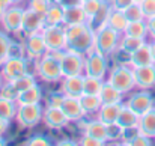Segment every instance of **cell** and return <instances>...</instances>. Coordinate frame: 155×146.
<instances>
[{
    "label": "cell",
    "mask_w": 155,
    "mask_h": 146,
    "mask_svg": "<svg viewBox=\"0 0 155 146\" xmlns=\"http://www.w3.org/2000/svg\"><path fill=\"white\" fill-rule=\"evenodd\" d=\"M104 86V80L91 77V75H83V94L86 95H100L101 89Z\"/></svg>",
    "instance_id": "obj_33"
},
{
    "label": "cell",
    "mask_w": 155,
    "mask_h": 146,
    "mask_svg": "<svg viewBox=\"0 0 155 146\" xmlns=\"http://www.w3.org/2000/svg\"><path fill=\"white\" fill-rule=\"evenodd\" d=\"M134 0H110V5L114 11H125L130 5H133Z\"/></svg>",
    "instance_id": "obj_45"
},
{
    "label": "cell",
    "mask_w": 155,
    "mask_h": 146,
    "mask_svg": "<svg viewBox=\"0 0 155 146\" xmlns=\"http://www.w3.org/2000/svg\"><path fill=\"white\" fill-rule=\"evenodd\" d=\"M120 33L111 29L110 26H103L101 29L95 30V50L103 53L105 56L113 54L116 50L119 48L120 42Z\"/></svg>",
    "instance_id": "obj_3"
},
{
    "label": "cell",
    "mask_w": 155,
    "mask_h": 146,
    "mask_svg": "<svg viewBox=\"0 0 155 146\" xmlns=\"http://www.w3.org/2000/svg\"><path fill=\"white\" fill-rule=\"evenodd\" d=\"M83 127H84V134L92 136V137L101 140L104 143L108 142V140H107V125H105L104 122H101L100 119L89 121V122H86Z\"/></svg>",
    "instance_id": "obj_23"
},
{
    "label": "cell",
    "mask_w": 155,
    "mask_h": 146,
    "mask_svg": "<svg viewBox=\"0 0 155 146\" xmlns=\"http://www.w3.org/2000/svg\"><path fill=\"white\" fill-rule=\"evenodd\" d=\"M108 72V63H107V56L92 50L89 54L84 56V75L97 77L104 80Z\"/></svg>",
    "instance_id": "obj_6"
},
{
    "label": "cell",
    "mask_w": 155,
    "mask_h": 146,
    "mask_svg": "<svg viewBox=\"0 0 155 146\" xmlns=\"http://www.w3.org/2000/svg\"><path fill=\"white\" fill-rule=\"evenodd\" d=\"M62 99H63L62 92H60V94H53L51 97L48 98V105H56V107H60Z\"/></svg>",
    "instance_id": "obj_47"
},
{
    "label": "cell",
    "mask_w": 155,
    "mask_h": 146,
    "mask_svg": "<svg viewBox=\"0 0 155 146\" xmlns=\"http://www.w3.org/2000/svg\"><path fill=\"white\" fill-rule=\"evenodd\" d=\"M8 5H17V3H20L21 0H5Z\"/></svg>",
    "instance_id": "obj_53"
},
{
    "label": "cell",
    "mask_w": 155,
    "mask_h": 146,
    "mask_svg": "<svg viewBox=\"0 0 155 146\" xmlns=\"http://www.w3.org/2000/svg\"><path fill=\"white\" fill-rule=\"evenodd\" d=\"M53 0H29V9L45 15V12L48 11V8L51 6Z\"/></svg>",
    "instance_id": "obj_39"
},
{
    "label": "cell",
    "mask_w": 155,
    "mask_h": 146,
    "mask_svg": "<svg viewBox=\"0 0 155 146\" xmlns=\"http://www.w3.org/2000/svg\"><path fill=\"white\" fill-rule=\"evenodd\" d=\"M101 3H103V0H86V2L81 3V8H83V11H84L87 20L92 18V17L98 12V9L101 8Z\"/></svg>",
    "instance_id": "obj_38"
},
{
    "label": "cell",
    "mask_w": 155,
    "mask_h": 146,
    "mask_svg": "<svg viewBox=\"0 0 155 146\" xmlns=\"http://www.w3.org/2000/svg\"><path fill=\"white\" fill-rule=\"evenodd\" d=\"M9 85H11V88L15 91V94H17V97H18V94H21V92H24L26 89H29L30 86H33V85H36V78H35V75H32V74H24V75H21V77H18V78H15V80H12V81H8Z\"/></svg>",
    "instance_id": "obj_32"
},
{
    "label": "cell",
    "mask_w": 155,
    "mask_h": 146,
    "mask_svg": "<svg viewBox=\"0 0 155 146\" xmlns=\"http://www.w3.org/2000/svg\"><path fill=\"white\" fill-rule=\"evenodd\" d=\"M154 139H155V137H154Z\"/></svg>",
    "instance_id": "obj_58"
},
{
    "label": "cell",
    "mask_w": 155,
    "mask_h": 146,
    "mask_svg": "<svg viewBox=\"0 0 155 146\" xmlns=\"http://www.w3.org/2000/svg\"><path fill=\"white\" fill-rule=\"evenodd\" d=\"M17 107L18 104L15 102V99L6 98L0 95V118L11 122L15 119V113H17Z\"/></svg>",
    "instance_id": "obj_27"
},
{
    "label": "cell",
    "mask_w": 155,
    "mask_h": 146,
    "mask_svg": "<svg viewBox=\"0 0 155 146\" xmlns=\"http://www.w3.org/2000/svg\"><path fill=\"white\" fill-rule=\"evenodd\" d=\"M155 59L152 56V50L149 42H145L140 48H137L134 53L128 54V65H131L133 68L137 66H145V65H154Z\"/></svg>",
    "instance_id": "obj_17"
},
{
    "label": "cell",
    "mask_w": 155,
    "mask_h": 146,
    "mask_svg": "<svg viewBox=\"0 0 155 146\" xmlns=\"http://www.w3.org/2000/svg\"><path fill=\"white\" fill-rule=\"evenodd\" d=\"M45 27V21H44V15L38 14L32 9H24V15H23V23H21V33L26 36L35 35V33H41V30Z\"/></svg>",
    "instance_id": "obj_11"
},
{
    "label": "cell",
    "mask_w": 155,
    "mask_h": 146,
    "mask_svg": "<svg viewBox=\"0 0 155 146\" xmlns=\"http://www.w3.org/2000/svg\"><path fill=\"white\" fill-rule=\"evenodd\" d=\"M60 68L63 77L84 75V56L71 50H65L60 57Z\"/></svg>",
    "instance_id": "obj_7"
},
{
    "label": "cell",
    "mask_w": 155,
    "mask_h": 146,
    "mask_svg": "<svg viewBox=\"0 0 155 146\" xmlns=\"http://www.w3.org/2000/svg\"><path fill=\"white\" fill-rule=\"evenodd\" d=\"M63 51H47L41 59L36 60V74L41 80L47 83L62 81L63 74L60 68V57Z\"/></svg>",
    "instance_id": "obj_1"
},
{
    "label": "cell",
    "mask_w": 155,
    "mask_h": 146,
    "mask_svg": "<svg viewBox=\"0 0 155 146\" xmlns=\"http://www.w3.org/2000/svg\"><path fill=\"white\" fill-rule=\"evenodd\" d=\"M80 104L83 107L84 114H95L100 110V107L103 105V101H101L100 95H86V94H83L80 97Z\"/></svg>",
    "instance_id": "obj_29"
},
{
    "label": "cell",
    "mask_w": 155,
    "mask_h": 146,
    "mask_svg": "<svg viewBox=\"0 0 155 146\" xmlns=\"http://www.w3.org/2000/svg\"><path fill=\"white\" fill-rule=\"evenodd\" d=\"M57 145L59 146H63V145H77V143H75V142H74V140H62V142H59V143H57Z\"/></svg>",
    "instance_id": "obj_51"
},
{
    "label": "cell",
    "mask_w": 155,
    "mask_h": 146,
    "mask_svg": "<svg viewBox=\"0 0 155 146\" xmlns=\"http://www.w3.org/2000/svg\"><path fill=\"white\" fill-rule=\"evenodd\" d=\"M57 5H60L62 8H71V6H80L83 3V0H54Z\"/></svg>",
    "instance_id": "obj_46"
},
{
    "label": "cell",
    "mask_w": 155,
    "mask_h": 146,
    "mask_svg": "<svg viewBox=\"0 0 155 146\" xmlns=\"http://www.w3.org/2000/svg\"><path fill=\"white\" fill-rule=\"evenodd\" d=\"M149 45H151V50H152V56H154V59H155V39H152V42H149Z\"/></svg>",
    "instance_id": "obj_52"
},
{
    "label": "cell",
    "mask_w": 155,
    "mask_h": 146,
    "mask_svg": "<svg viewBox=\"0 0 155 146\" xmlns=\"http://www.w3.org/2000/svg\"><path fill=\"white\" fill-rule=\"evenodd\" d=\"M23 15H24V9L15 5H9L3 15H2V27L6 33H17L21 32V23H23Z\"/></svg>",
    "instance_id": "obj_9"
},
{
    "label": "cell",
    "mask_w": 155,
    "mask_h": 146,
    "mask_svg": "<svg viewBox=\"0 0 155 146\" xmlns=\"http://www.w3.org/2000/svg\"><path fill=\"white\" fill-rule=\"evenodd\" d=\"M24 50H26V56L32 60H38L41 59L48 50L45 45V41L42 38L41 33H35L30 36H26V42H24Z\"/></svg>",
    "instance_id": "obj_14"
},
{
    "label": "cell",
    "mask_w": 155,
    "mask_h": 146,
    "mask_svg": "<svg viewBox=\"0 0 155 146\" xmlns=\"http://www.w3.org/2000/svg\"><path fill=\"white\" fill-rule=\"evenodd\" d=\"M60 108L69 122H78L86 116L83 111V107L80 104V98L63 97L62 102H60Z\"/></svg>",
    "instance_id": "obj_16"
},
{
    "label": "cell",
    "mask_w": 155,
    "mask_h": 146,
    "mask_svg": "<svg viewBox=\"0 0 155 146\" xmlns=\"http://www.w3.org/2000/svg\"><path fill=\"white\" fill-rule=\"evenodd\" d=\"M60 92L63 97L80 98L83 95V75H69L62 78Z\"/></svg>",
    "instance_id": "obj_18"
},
{
    "label": "cell",
    "mask_w": 155,
    "mask_h": 146,
    "mask_svg": "<svg viewBox=\"0 0 155 146\" xmlns=\"http://www.w3.org/2000/svg\"><path fill=\"white\" fill-rule=\"evenodd\" d=\"M125 105H128L134 113L142 116V114H145L146 111H149L154 107V98H152V95L149 92L142 91V92H137V94L131 95L130 99L125 102Z\"/></svg>",
    "instance_id": "obj_13"
},
{
    "label": "cell",
    "mask_w": 155,
    "mask_h": 146,
    "mask_svg": "<svg viewBox=\"0 0 155 146\" xmlns=\"http://www.w3.org/2000/svg\"><path fill=\"white\" fill-rule=\"evenodd\" d=\"M134 2H142V0H134Z\"/></svg>",
    "instance_id": "obj_56"
},
{
    "label": "cell",
    "mask_w": 155,
    "mask_h": 146,
    "mask_svg": "<svg viewBox=\"0 0 155 146\" xmlns=\"http://www.w3.org/2000/svg\"><path fill=\"white\" fill-rule=\"evenodd\" d=\"M122 145H127V146H149L151 145V139L140 134L139 130L134 131V134L131 136H125L122 139Z\"/></svg>",
    "instance_id": "obj_35"
},
{
    "label": "cell",
    "mask_w": 155,
    "mask_h": 146,
    "mask_svg": "<svg viewBox=\"0 0 155 146\" xmlns=\"http://www.w3.org/2000/svg\"><path fill=\"white\" fill-rule=\"evenodd\" d=\"M0 66V74L5 81H12L29 72V62L26 60V57H6V60Z\"/></svg>",
    "instance_id": "obj_8"
},
{
    "label": "cell",
    "mask_w": 155,
    "mask_h": 146,
    "mask_svg": "<svg viewBox=\"0 0 155 146\" xmlns=\"http://www.w3.org/2000/svg\"><path fill=\"white\" fill-rule=\"evenodd\" d=\"M42 121L47 127H50L53 130H60L63 127H66V124L69 122L65 116V113L62 111L60 107L56 105H47L45 110L42 111Z\"/></svg>",
    "instance_id": "obj_15"
},
{
    "label": "cell",
    "mask_w": 155,
    "mask_h": 146,
    "mask_svg": "<svg viewBox=\"0 0 155 146\" xmlns=\"http://www.w3.org/2000/svg\"><path fill=\"white\" fill-rule=\"evenodd\" d=\"M143 44H145V39L128 36V35H122L120 36V42H119V48L122 50L125 54H131L137 48H140Z\"/></svg>",
    "instance_id": "obj_34"
},
{
    "label": "cell",
    "mask_w": 155,
    "mask_h": 146,
    "mask_svg": "<svg viewBox=\"0 0 155 146\" xmlns=\"http://www.w3.org/2000/svg\"><path fill=\"white\" fill-rule=\"evenodd\" d=\"M87 23V17L80 6H71L63 8V26H72V24H84Z\"/></svg>",
    "instance_id": "obj_20"
},
{
    "label": "cell",
    "mask_w": 155,
    "mask_h": 146,
    "mask_svg": "<svg viewBox=\"0 0 155 146\" xmlns=\"http://www.w3.org/2000/svg\"><path fill=\"white\" fill-rule=\"evenodd\" d=\"M3 145H6V140L3 139V136H0V146H3Z\"/></svg>",
    "instance_id": "obj_55"
},
{
    "label": "cell",
    "mask_w": 155,
    "mask_h": 146,
    "mask_svg": "<svg viewBox=\"0 0 155 146\" xmlns=\"http://www.w3.org/2000/svg\"><path fill=\"white\" fill-rule=\"evenodd\" d=\"M125 17L128 21H139V20H145V15L142 12V8H140V3L139 2H134L133 5H130L125 11H124Z\"/></svg>",
    "instance_id": "obj_36"
},
{
    "label": "cell",
    "mask_w": 155,
    "mask_h": 146,
    "mask_svg": "<svg viewBox=\"0 0 155 146\" xmlns=\"http://www.w3.org/2000/svg\"><path fill=\"white\" fill-rule=\"evenodd\" d=\"M26 50L24 44H18V42H11L9 50H8V57H24Z\"/></svg>",
    "instance_id": "obj_42"
},
{
    "label": "cell",
    "mask_w": 155,
    "mask_h": 146,
    "mask_svg": "<svg viewBox=\"0 0 155 146\" xmlns=\"http://www.w3.org/2000/svg\"><path fill=\"white\" fill-rule=\"evenodd\" d=\"M146 23H148V33H149V36H151L152 39H155V17L148 18Z\"/></svg>",
    "instance_id": "obj_48"
},
{
    "label": "cell",
    "mask_w": 155,
    "mask_h": 146,
    "mask_svg": "<svg viewBox=\"0 0 155 146\" xmlns=\"http://www.w3.org/2000/svg\"><path fill=\"white\" fill-rule=\"evenodd\" d=\"M137 130L140 134H143L149 139L155 137V107H152L149 111H146L145 114H142L139 118Z\"/></svg>",
    "instance_id": "obj_19"
},
{
    "label": "cell",
    "mask_w": 155,
    "mask_h": 146,
    "mask_svg": "<svg viewBox=\"0 0 155 146\" xmlns=\"http://www.w3.org/2000/svg\"><path fill=\"white\" fill-rule=\"evenodd\" d=\"M83 2H86V0H83Z\"/></svg>",
    "instance_id": "obj_57"
},
{
    "label": "cell",
    "mask_w": 155,
    "mask_h": 146,
    "mask_svg": "<svg viewBox=\"0 0 155 146\" xmlns=\"http://www.w3.org/2000/svg\"><path fill=\"white\" fill-rule=\"evenodd\" d=\"M9 5L5 2V0H0V20H2V15H3V12H5V9L8 8Z\"/></svg>",
    "instance_id": "obj_50"
},
{
    "label": "cell",
    "mask_w": 155,
    "mask_h": 146,
    "mask_svg": "<svg viewBox=\"0 0 155 146\" xmlns=\"http://www.w3.org/2000/svg\"><path fill=\"white\" fill-rule=\"evenodd\" d=\"M42 111L39 104H21L17 107L15 122L21 128H33L42 121Z\"/></svg>",
    "instance_id": "obj_4"
},
{
    "label": "cell",
    "mask_w": 155,
    "mask_h": 146,
    "mask_svg": "<svg viewBox=\"0 0 155 146\" xmlns=\"http://www.w3.org/2000/svg\"><path fill=\"white\" fill-rule=\"evenodd\" d=\"M11 38L6 35V32H2L0 30V65L6 60L8 57V50H9V45H11Z\"/></svg>",
    "instance_id": "obj_40"
},
{
    "label": "cell",
    "mask_w": 155,
    "mask_h": 146,
    "mask_svg": "<svg viewBox=\"0 0 155 146\" xmlns=\"http://www.w3.org/2000/svg\"><path fill=\"white\" fill-rule=\"evenodd\" d=\"M124 35L128 36H134V38H140V39H146L148 33V23L146 20H139V21H130Z\"/></svg>",
    "instance_id": "obj_28"
},
{
    "label": "cell",
    "mask_w": 155,
    "mask_h": 146,
    "mask_svg": "<svg viewBox=\"0 0 155 146\" xmlns=\"http://www.w3.org/2000/svg\"><path fill=\"white\" fill-rule=\"evenodd\" d=\"M124 133H125V130L120 125H117V122L107 125V140H119V139L122 140Z\"/></svg>",
    "instance_id": "obj_37"
},
{
    "label": "cell",
    "mask_w": 155,
    "mask_h": 146,
    "mask_svg": "<svg viewBox=\"0 0 155 146\" xmlns=\"http://www.w3.org/2000/svg\"><path fill=\"white\" fill-rule=\"evenodd\" d=\"M107 81L110 85H113L122 94H128L130 91H133L136 88L134 68L131 65H117L110 71Z\"/></svg>",
    "instance_id": "obj_2"
},
{
    "label": "cell",
    "mask_w": 155,
    "mask_h": 146,
    "mask_svg": "<svg viewBox=\"0 0 155 146\" xmlns=\"http://www.w3.org/2000/svg\"><path fill=\"white\" fill-rule=\"evenodd\" d=\"M134 81L136 88L142 91H149L155 88V63L134 68Z\"/></svg>",
    "instance_id": "obj_12"
},
{
    "label": "cell",
    "mask_w": 155,
    "mask_h": 146,
    "mask_svg": "<svg viewBox=\"0 0 155 146\" xmlns=\"http://www.w3.org/2000/svg\"><path fill=\"white\" fill-rule=\"evenodd\" d=\"M128 20H127V17H125V14L122 12V11H111V14H110V18H108V21H107V26H110L111 29H114L116 32H119L120 35H124V32H125V29H127V26H128Z\"/></svg>",
    "instance_id": "obj_31"
},
{
    "label": "cell",
    "mask_w": 155,
    "mask_h": 146,
    "mask_svg": "<svg viewBox=\"0 0 155 146\" xmlns=\"http://www.w3.org/2000/svg\"><path fill=\"white\" fill-rule=\"evenodd\" d=\"M111 11H113V8H111V5H110V2H107V0H103V3H101V8L98 9V12L92 17V18H89L87 20V24L94 29V30H98V29H101L103 26L107 24V21H108V18H110V14H111Z\"/></svg>",
    "instance_id": "obj_21"
},
{
    "label": "cell",
    "mask_w": 155,
    "mask_h": 146,
    "mask_svg": "<svg viewBox=\"0 0 155 146\" xmlns=\"http://www.w3.org/2000/svg\"><path fill=\"white\" fill-rule=\"evenodd\" d=\"M44 21L45 26H59L63 23V8L60 5H57L56 2H53L51 6L48 8V11L44 15Z\"/></svg>",
    "instance_id": "obj_30"
},
{
    "label": "cell",
    "mask_w": 155,
    "mask_h": 146,
    "mask_svg": "<svg viewBox=\"0 0 155 146\" xmlns=\"http://www.w3.org/2000/svg\"><path fill=\"white\" fill-rule=\"evenodd\" d=\"M66 50H71V51H75L78 54H89L92 50H95V30L87 24V29L80 33L77 38L68 41V47Z\"/></svg>",
    "instance_id": "obj_10"
},
{
    "label": "cell",
    "mask_w": 155,
    "mask_h": 146,
    "mask_svg": "<svg viewBox=\"0 0 155 146\" xmlns=\"http://www.w3.org/2000/svg\"><path fill=\"white\" fill-rule=\"evenodd\" d=\"M100 98H101L103 104H119V102H122L124 94L120 91H117L108 81H104V86L100 92Z\"/></svg>",
    "instance_id": "obj_26"
},
{
    "label": "cell",
    "mask_w": 155,
    "mask_h": 146,
    "mask_svg": "<svg viewBox=\"0 0 155 146\" xmlns=\"http://www.w3.org/2000/svg\"><path fill=\"white\" fill-rule=\"evenodd\" d=\"M78 145H81V146H101V145H105V143L101 142V140H98V139H95V137H92V136L84 134V136L80 139Z\"/></svg>",
    "instance_id": "obj_44"
},
{
    "label": "cell",
    "mask_w": 155,
    "mask_h": 146,
    "mask_svg": "<svg viewBox=\"0 0 155 146\" xmlns=\"http://www.w3.org/2000/svg\"><path fill=\"white\" fill-rule=\"evenodd\" d=\"M41 35L45 41V45L48 51H65L68 47V39H66V33H65V26L59 24V26H45L41 30Z\"/></svg>",
    "instance_id": "obj_5"
},
{
    "label": "cell",
    "mask_w": 155,
    "mask_h": 146,
    "mask_svg": "<svg viewBox=\"0 0 155 146\" xmlns=\"http://www.w3.org/2000/svg\"><path fill=\"white\" fill-rule=\"evenodd\" d=\"M24 145H27V146H50L51 142H50L45 136H32L27 142H24Z\"/></svg>",
    "instance_id": "obj_43"
},
{
    "label": "cell",
    "mask_w": 155,
    "mask_h": 146,
    "mask_svg": "<svg viewBox=\"0 0 155 146\" xmlns=\"http://www.w3.org/2000/svg\"><path fill=\"white\" fill-rule=\"evenodd\" d=\"M8 128H9V122L0 118V136H3L8 131Z\"/></svg>",
    "instance_id": "obj_49"
},
{
    "label": "cell",
    "mask_w": 155,
    "mask_h": 146,
    "mask_svg": "<svg viewBox=\"0 0 155 146\" xmlns=\"http://www.w3.org/2000/svg\"><path fill=\"white\" fill-rule=\"evenodd\" d=\"M41 98H42V89L36 83V85L30 86L29 89H26L24 92L18 94L15 102L18 105H21V104H39L41 102Z\"/></svg>",
    "instance_id": "obj_25"
},
{
    "label": "cell",
    "mask_w": 155,
    "mask_h": 146,
    "mask_svg": "<svg viewBox=\"0 0 155 146\" xmlns=\"http://www.w3.org/2000/svg\"><path fill=\"white\" fill-rule=\"evenodd\" d=\"M139 3H140L142 12L145 15V20L155 17V0H142Z\"/></svg>",
    "instance_id": "obj_41"
},
{
    "label": "cell",
    "mask_w": 155,
    "mask_h": 146,
    "mask_svg": "<svg viewBox=\"0 0 155 146\" xmlns=\"http://www.w3.org/2000/svg\"><path fill=\"white\" fill-rule=\"evenodd\" d=\"M139 114L134 113L128 105H122L120 111H119V116H117V125H120L124 130H130V128H136L137 124H139Z\"/></svg>",
    "instance_id": "obj_24"
},
{
    "label": "cell",
    "mask_w": 155,
    "mask_h": 146,
    "mask_svg": "<svg viewBox=\"0 0 155 146\" xmlns=\"http://www.w3.org/2000/svg\"><path fill=\"white\" fill-rule=\"evenodd\" d=\"M122 105H124L122 102H119V104H103V105L100 107V110L97 111V116H98L97 119H100L105 125L116 122Z\"/></svg>",
    "instance_id": "obj_22"
},
{
    "label": "cell",
    "mask_w": 155,
    "mask_h": 146,
    "mask_svg": "<svg viewBox=\"0 0 155 146\" xmlns=\"http://www.w3.org/2000/svg\"><path fill=\"white\" fill-rule=\"evenodd\" d=\"M3 85H5V78H3V77H2V74H0V91H2Z\"/></svg>",
    "instance_id": "obj_54"
}]
</instances>
